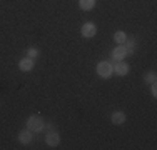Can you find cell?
<instances>
[{"label":"cell","instance_id":"1","mask_svg":"<svg viewBox=\"0 0 157 150\" xmlns=\"http://www.w3.org/2000/svg\"><path fill=\"white\" fill-rule=\"evenodd\" d=\"M27 129L30 132H40L44 130V120L40 115H32V117L27 118Z\"/></svg>","mask_w":157,"mask_h":150},{"label":"cell","instance_id":"2","mask_svg":"<svg viewBox=\"0 0 157 150\" xmlns=\"http://www.w3.org/2000/svg\"><path fill=\"white\" fill-rule=\"evenodd\" d=\"M97 73L102 78H109L112 73H114V69H112V63L109 62H99L97 63Z\"/></svg>","mask_w":157,"mask_h":150},{"label":"cell","instance_id":"3","mask_svg":"<svg viewBox=\"0 0 157 150\" xmlns=\"http://www.w3.org/2000/svg\"><path fill=\"white\" fill-rule=\"evenodd\" d=\"M95 33H97L95 24H92V22H87V24H84V27H82V35L87 37V39H90V37H94Z\"/></svg>","mask_w":157,"mask_h":150},{"label":"cell","instance_id":"4","mask_svg":"<svg viewBox=\"0 0 157 150\" xmlns=\"http://www.w3.org/2000/svg\"><path fill=\"white\" fill-rule=\"evenodd\" d=\"M125 55H127V52H125V47H124V45H117V47L112 50V58H114L115 62H121V60H124Z\"/></svg>","mask_w":157,"mask_h":150},{"label":"cell","instance_id":"5","mask_svg":"<svg viewBox=\"0 0 157 150\" xmlns=\"http://www.w3.org/2000/svg\"><path fill=\"white\" fill-rule=\"evenodd\" d=\"M45 142H47V145H50V147H57V145L60 144V137H59L57 132L50 130V132L45 135Z\"/></svg>","mask_w":157,"mask_h":150},{"label":"cell","instance_id":"6","mask_svg":"<svg viewBox=\"0 0 157 150\" xmlns=\"http://www.w3.org/2000/svg\"><path fill=\"white\" fill-rule=\"evenodd\" d=\"M112 69H114V72L117 75H121V77H124V75L129 73V65H127L124 60H121V62H117L115 65H112Z\"/></svg>","mask_w":157,"mask_h":150},{"label":"cell","instance_id":"7","mask_svg":"<svg viewBox=\"0 0 157 150\" xmlns=\"http://www.w3.org/2000/svg\"><path fill=\"white\" fill-rule=\"evenodd\" d=\"M18 69H20L22 72H30L33 69V58H30V57L22 58L20 62H18Z\"/></svg>","mask_w":157,"mask_h":150},{"label":"cell","instance_id":"8","mask_svg":"<svg viewBox=\"0 0 157 150\" xmlns=\"http://www.w3.org/2000/svg\"><path fill=\"white\" fill-rule=\"evenodd\" d=\"M18 140H20V144H24V145L30 144V142H32V132L29 129L22 130V132L18 133Z\"/></svg>","mask_w":157,"mask_h":150},{"label":"cell","instance_id":"9","mask_svg":"<svg viewBox=\"0 0 157 150\" xmlns=\"http://www.w3.org/2000/svg\"><path fill=\"white\" fill-rule=\"evenodd\" d=\"M124 47H125L127 55H129V54H134V52L137 50V42H136V39H127L125 42H124Z\"/></svg>","mask_w":157,"mask_h":150},{"label":"cell","instance_id":"10","mask_svg":"<svg viewBox=\"0 0 157 150\" xmlns=\"http://www.w3.org/2000/svg\"><path fill=\"white\" fill-rule=\"evenodd\" d=\"M110 120H112L114 125H121V123L125 122V114H124V112H114L112 117H110Z\"/></svg>","mask_w":157,"mask_h":150},{"label":"cell","instance_id":"11","mask_svg":"<svg viewBox=\"0 0 157 150\" xmlns=\"http://www.w3.org/2000/svg\"><path fill=\"white\" fill-rule=\"evenodd\" d=\"M78 7L82 10H92L95 7V0H78Z\"/></svg>","mask_w":157,"mask_h":150},{"label":"cell","instance_id":"12","mask_svg":"<svg viewBox=\"0 0 157 150\" xmlns=\"http://www.w3.org/2000/svg\"><path fill=\"white\" fill-rule=\"evenodd\" d=\"M114 40L117 42L119 45H124V42L127 40V35H125V32H122V30H119V32H115L114 33Z\"/></svg>","mask_w":157,"mask_h":150},{"label":"cell","instance_id":"13","mask_svg":"<svg viewBox=\"0 0 157 150\" xmlns=\"http://www.w3.org/2000/svg\"><path fill=\"white\" fill-rule=\"evenodd\" d=\"M155 78H157L155 72H147V73H145V77H144V80L147 82V84H154Z\"/></svg>","mask_w":157,"mask_h":150},{"label":"cell","instance_id":"14","mask_svg":"<svg viewBox=\"0 0 157 150\" xmlns=\"http://www.w3.org/2000/svg\"><path fill=\"white\" fill-rule=\"evenodd\" d=\"M37 55H39V50H37L35 47H30V48L27 50V57H30V58H35Z\"/></svg>","mask_w":157,"mask_h":150},{"label":"cell","instance_id":"15","mask_svg":"<svg viewBox=\"0 0 157 150\" xmlns=\"http://www.w3.org/2000/svg\"><path fill=\"white\" fill-rule=\"evenodd\" d=\"M151 93H152V95H157V85H155V82H154V84H152V87H151Z\"/></svg>","mask_w":157,"mask_h":150}]
</instances>
